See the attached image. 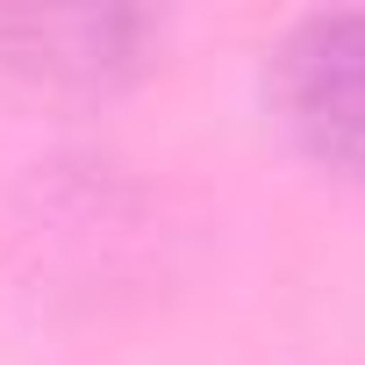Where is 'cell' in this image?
<instances>
[{
    "mask_svg": "<svg viewBox=\"0 0 365 365\" xmlns=\"http://www.w3.org/2000/svg\"><path fill=\"white\" fill-rule=\"evenodd\" d=\"M272 108L315 165L365 179V8L308 15L279 36Z\"/></svg>",
    "mask_w": 365,
    "mask_h": 365,
    "instance_id": "obj_1",
    "label": "cell"
},
{
    "mask_svg": "<svg viewBox=\"0 0 365 365\" xmlns=\"http://www.w3.org/2000/svg\"><path fill=\"white\" fill-rule=\"evenodd\" d=\"M150 15L129 8H15L0 15V65L43 86H115L143 58Z\"/></svg>",
    "mask_w": 365,
    "mask_h": 365,
    "instance_id": "obj_2",
    "label": "cell"
}]
</instances>
